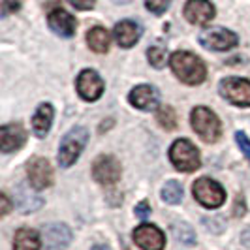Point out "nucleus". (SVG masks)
Here are the masks:
<instances>
[{
	"label": "nucleus",
	"instance_id": "7c9ffc66",
	"mask_svg": "<svg viewBox=\"0 0 250 250\" xmlns=\"http://www.w3.org/2000/svg\"><path fill=\"white\" fill-rule=\"evenodd\" d=\"M4 10L6 12H17L19 10V0H4Z\"/></svg>",
	"mask_w": 250,
	"mask_h": 250
},
{
	"label": "nucleus",
	"instance_id": "cd10ccee",
	"mask_svg": "<svg viewBox=\"0 0 250 250\" xmlns=\"http://www.w3.org/2000/svg\"><path fill=\"white\" fill-rule=\"evenodd\" d=\"M94 2L96 0H70V4L77 8V10H83V12H87V10H92L94 8Z\"/></svg>",
	"mask_w": 250,
	"mask_h": 250
},
{
	"label": "nucleus",
	"instance_id": "0eeeda50",
	"mask_svg": "<svg viewBox=\"0 0 250 250\" xmlns=\"http://www.w3.org/2000/svg\"><path fill=\"white\" fill-rule=\"evenodd\" d=\"M200 43L207 49L213 51H228L231 47L237 45V36L231 32V30H226V28H209V30H203L200 34Z\"/></svg>",
	"mask_w": 250,
	"mask_h": 250
},
{
	"label": "nucleus",
	"instance_id": "6e6552de",
	"mask_svg": "<svg viewBox=\"0 0 250 250\" xmlns=\"http://www.w3.org/2000/svg\"><path fill=\"white\" fill-rule=\"evenodd\" d=\"M26 173H28V181L34 190H43V188L51 187L53 183V169L51 164L45 158H32L26 164Z\"/></svg>",
	"mask_w": 250,
	"mask_h": 250
},
{
	"label": "nucleus",
	"instance_id": "f257e3e1",
	"mask_svg": "<svg viewBox=\"0 0 250 250\" xmlns=\"http://www.w3.org/2000/svg\"><path fill=\"white\" fill-rule=\"evenodd\" d=\"M171 70L187 85H200L205 79V66L200 59L188 51H177L171 55Z\"/></svg>",
	"mask_w": 250,
	"mask_h": 250
},
{
	"label": "nucleus",
	"instance_id": "9b49d317",
	"mask_svg": "<svg viewBox=\"0 0 250 250\" xmlns=\"http://www.w3.org/2000/svg\"><path fill=\"white\" fill-rule=\"evenodd\" d=\"M77 92L81 98L88 102L98 100L104 92V81L94 70H85L77 77Z\"/></svg>",
	"mask_w": 250,
	"mask_h": 250
},
{
	"label": "nucleus",
	"instance_id": "9d476101",
	"mask_svg": "<svg viewBox=\"0 0 250 250\" xmlns=\"http://www.w3.org/2000/svg\"><path fill=\"white\" fill-rule=\"evenodd\" d=\"M72 231L66 224H49L42 231V243L47 250H62L70 245Z\"/></svg>",
	"mask_w": 250,
	"mask_h": 250
},
{
	"label": "nucleus",
	"instance_id": "393cba45",
	"mask_svg": "<svg viewBox=\"0 0 250 250\" xmlns=\"http://www.w3.org/2000/svg\"><path fill=\"white\" fill-rule=\"evenodd\" d=\"M149 62L154 66V68H164V64H166V49L160 47V45H156V47H150L149 49Z\"/></svg>",
	"mask_w": 250,
	"mask_h": 250
},
{
	"label": "nucleus",
	"instance_id": "39448f33",
	"mask_svg": "<svg viewBox=\"0 0 250 250\" xmlns=\"http://www.w3.org/2000/svg\"><path fill=\"white\" fill-rule=\"evenodd\" d=\"M194 198L207 209H216L226 201V192L213 179H198L194 183Z\"/></svg>",
	"mask_w": 250,
	"mask_h": 250
},
{
	"label": "nucleus",
	"instance_id": "20e7f679",
	"mask_svg": "<svg viewBox=\"0 0 250 250\" xmlns=\"http://www.w3.org/2000/svg\"><path fill=\"white\" fill-rule=\"evenodd\" d=\"M169 160L179 171H196L200 167V152L188 139H177L169 149Z\"/></svg>",
	"mask_w": 250,
	"mask_h": 250
},
{
	"label": "nucleus",
	"instance_id": "6ab92c4d",
	"mask_svg": "<svg viewBox=\"0 0 250 250\" xmlns=\"http://www.w3.org/2000/svg\"><path fill=\"white\" fill-rule=\"evenodd\" d=\"M51 123H53V107L49 104H42L38 107V111L34 113V117H32V128H34V134L38 138H45L47 136Z\"/></svg>",
	"mask_w": 250,
	"mask_h": 250
},
{
	"label": "nucleus",
	"instance_id": "473e14b6",
	"mask_svg": "<svg viewBox=\"0 0 250 250\" xmlns=\"http://www.w3.org/2000/svg\"><path fill=\"white\" fill-rule=\"evenodd\" d=\"M115 4H128V2H132V0H113Z\"/></svg>",
	"mask_w": 250,
	"mask_h": 250
},
{
	"label": "nucleus",
	"instance_id": "f8f14e48",
	"mask_svg": "<svg viewBox=\"0 0 250 250\" xmlns=\"http://www.w3.org/2000/svg\"><path fill=\"white\" fill-rule=\"evenodd\" d=\"M134 241L143 250H164L166 237L156 226L143 224L134 231Z\"/></svg>",
	"mask_w": 250,
	"mask_h": 250
},
{
	"label": "nucleus",
	"instance_id": "a211bd4d",
	"mask_svg": "<svg viewBox=\"0 0 250 250\" xmlns=\"http://www.w3.org/2000/svg\"><path fill=\"white\" fill-rule=\"evenodd\" d=\"M15 203H17V209L21 213H30V211L40 209L43 200L34 194V190H30L25 185H19L17 190H15Z\"/></svg>",
	"mask_w": 250,
	"mask_h": 250
},
{
	"label": "nucleus",
	"instance_id": "f3484780",
	"mask_svg": "<svg viewBox=\"0 0 250 250\" xmlns=\"http://www.w3.org/2000/svg\"><path fill=\"white\" fill-rule=\"evenodd\" d=\"M141 36V26L134 21H121L115 26V40L121 47H132Z\"/></svg>",
	"mask_w": 250,
	"mask_h": 250
},
{
	"label": "nucleus",
	"instance_id": "ddd939ff",
	"mask_svg": "<svg viewBox=\"0 0 250 250\" xmlns=\"http://www.w3.org/2000/svg\"><path fill=\"white\" fill-rule=\"evenodd\" d=\"M185 17L192 25H207L214 17V6L209 0H188Z\"/></svg>",
	"mask_w": 250,
	"mask_h": 250
},
{
	"label": "nucleus",
	"instance_id": "7ed1b4c3",
	"mask_svg": "<svg viewBox=\"0 0 250 250\" xmlns=\"http://www.w3.org/2000/svg\"><path fill=\"white\" fill-rule=\"evenodd\" d=\"M190 123H192V128L198 132V136L203 141L214 143L216 139L220 138V121H218V117L211 109H207V107H196L192 111Z\"/></svg>",
	"mask_w": 250,
	"mask_h": 250
},
{
	"label": "nucleus",
	"instance_id": "f03ea898",
	"mask_svg": "<svg viewBox=\"0 0 250 250\" xmlns=\"http://www.w3.org/2000/svg\"><path fill=\"white\" fill-rule=\"evenodd\" d=\"M87 139H88L87 128L79 126V128L70 130V132L64 136L62 141H61L59 164H61L62 167H70V166L79 158V154H81V150H83V147H85Z\"/></svg>",
	"mask_w": 250,
	"mask_h": 250
},
{
	"label": "nucleus",
	"instance_id": "2f4dec72",
	"mask_svg": "<svg viewBox=\"0 0 250 250\" xmlns=\"http://www.w3.org/2000/svg\"><path fill=\"white\" fill-rule=\"evenodd\" d=\"M92 250H109L105 245H96V247H92Z\"/></svg>",
	"mask_w": 250,
	"mask_h": 250
},
{
	"label": "nucleus",
	"instance_id": "a878e982",
	"mask_svg": "<svg viewBox=\"0 0 250 250\" xmlns=\"http://www.w3.org/2000/svg\"><path fill=\"white\" fill-rule=\"evenodd\" d=\"M145 4H147V10H149V12L160 15V13H164L169 8L171 0H145Z\"/></svg>",
	"mask_w": 250,
	"mask_h": 250
},
{
	"label": "nucleus",
	"instance_id": "1a4fd4ad",
	"mask_svg": "<svg viewBox=\"0 0 250 250\" xmlns=\"http://www.w3.org/2000/svg\"><path fill=\"white\" fill-rule=\"evenodd\" d=\"M92 175L100 185H115L121 179V164L113 156H98L92 164Z\"/></svg>",
	"mask_w": 250,
	"mask_h": 250
},
{
	"label": "nucleus",
	"instance_id": "aec40b11",
	"mask_svg": "<svg viewBox=\"0 0 250 250\" xmlns=\"http://www.w3.org/2000/svg\"><path fill=\"white\" fill-rule=\"evenodd\" d=\"M13 249L15 250H40V237L34 229L28 228H21L15 233V241H13Z\"/></svg>",
	"mask_w": 250,
	"mask_h": 250
},
{
	"label": "nucleus",
	"instance_id": "c85d7f7f",
	"mask_svg": "<svg viewBox=\"0 0 250 250\" xmlns=\"http://www.w3.org/2000/svg\"><path fill=\"white\" fill-rule=\"evenodd\" d=\"M136 216H139L141 220H147V218L150 216V205L149 203L141 201L138 207H136Z\"/></svg>",
	"mask_w": 250,
	"mask_h": 250
},
{
	"label": "nucleus",
	"instance_id": "4be33fe9",
	"mask_svg": "<svg viewBox=\"0 0 250 250\" xmlns=\"http://www.w3.org/2000/svg\"><path fill=\"white\" fill-rule=\"evenodd\" d=\"M162 200L166 201V203H171V205L179 203V201L183 200V187H181L177 181L166 183L162 188Z\"/></svg>",
	"mask_w": 250,
	"mask_h": 250
},
{
	"label": "nucleus",
	"instance_id": "bb28decb",
	"mask_svg": "<svg viewBox=\"0 0 250 250\" xmlns=\"http://www.w3.org/2000/svg\"><path fill=\"white\" fill-rule=\"evenodd\" d=\"M235 139H237L241 150L247 154V158L250 160V139L247 138V134H245V132H237V134H235Z\"/></svg>",
	"mask_w": 250,
	"mask_h": 250
},
{
	"label": "nucleus",
	"instance_id": "2eb2a0df",
	"mask_svg": "<svg viewBox=\"0 0 250 250\" xmlns=\"http://www.w3.org/2000/svg\"><path fill=\"white\" fill-rule=\"evenodd\" d=\"M47 21H49V26L53 32H57L59 36L62 38H70L75 34V19L70 15V13L62 10V8H57V10H53L49 13V17H47Z\"/></svg>",
	"mask_w": 250,
	"mask_h": 250
},
{
	"label": "nucleus",
	"instance_id": "5701e85b",
	"mask_svg": "<svg viewBox=\"0 0 250 250\" xmlns=\"http://www.w3.org/2000/svg\"><path fill=\"white\" fill-rule=\"evenodd\" d=\"M171 231H173V235H175L177 241H181V243H185V245L196 243V235H194L192 228L188 224H185V222H175L173 228H171Z\"/></svg>",
	"mask_w": 250,
	"mask_h": 250
},
{
	"label": "nucleus",
	"instance_id": "b1692460",
	"mask_svg": "<svg viewBox=\"0 0 250 250\" xmlns=\"http://www.w3.org/2000/svg\"><path fill=\"white\" fill-rule=\"evenodd\" d=\"M156 121L158 125L166 128V130H175L177 128V115L171 107H162L156 113Z\"/></svg>",
	"mask_w": 250,
	"mask_h": 250
},
{
	"label": "nucleus",
	"instance_id": "4468645a",
	"mask_svg": "<svg viewBox=\"0 0 250 250\" xmlns=\"http://www.w3.org/2000/svg\"><path fill=\"white\" fill-rule=\"evenodd\" d=\"M26 132L21 125H6L0 128V149L4 152H12L23 147Z\"/></svg>",
	"mask_w": 250,
	"mask_h": 250
},
{
	"label": "nucleus",
	"instance_id": "dca6fc26",
	"mask_svg": "<svg viewBox=\"0 0 250 250\" xmlns=\"http://www.w3.org/2000/svg\"><path fill=\"white\" fill-rule=\"evenodd\" d=\"M158 100H160L158 90L150 85H139L130 92V102L138 109H145V111L154 109L158 105Z\"/></svg>",
	"mask_w": 250,
	"mask_h": 250
},
{
	"label": "nucleus",
	"instance_id": "423d86ee",
	"mask_svg": "<svg viewBox=\"0 0 250 250\" xmlns=\"http://www.w3.org/2000/svg\"><path fill=\"white\" fill-rule=\"evenodd\" d=\"M220 94L228 102L241 105V107H249L250 105V81L249 79H241V77H228L220 83Z\"/></svg>",
	"mask_w": 250,
	"mask_h": 250
},
{
	"label": "nucleus",
	"instance_id": "c756f323",
	"mask_svg": "<svg viewBox=\"0 0 250 250\" xmlns=\"http://www.w3.org/2000/svg\"><path fill=\"white\" fill-rule=\"evenodd\" d=\"M0 205H2V207H0V214H2V216H6L8 211H10V207H12V203H10V200H8V196H6V194H2V196H0Z\"/></svg>",
	"mask_w": 250,
	"mask_h": 250
},
{
	"label": "nucleus",
	"instance_id": "412c9836",
	"mask_svg": "<svg viewBox=\"0 0 250 250\" xmlns=\"http://www.w3.org/2000/svg\"><path fill=\"white\" fill-rule=\"evenodd\" d=\"M87 43L94 53H105L109 49V34H107V30L102 28V26L90 28L87 34Z\"/></svg>",
	"mask_w": 250,
	"mask_h": 250
}]
</instances>
